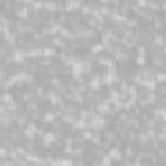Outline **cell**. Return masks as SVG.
Here are the masks:
<instances>
[{"mask_svg":"<svg viewBox=\"0 0 166 166\" xmlns=\"http://www.w3.org/2000/svg\"><path fill=\"white\" fill-rule=\"evenodd\" d=\"M39 108H40V104H39L35 99L26 101V109L29 110V112H34V110H38Z\"/></svg>","mask_w":166,"mask_h":166,"instance_id":"obj_1","label":"cell"},{"mask_svg":"<svg viewBox=\"0 0 166 166\" xmlns=\"http://www.w3.org/2000/svg\"><path fill=\"white\" fill-rule=\"evenodd\" d=\"M164 42H165V44H166V34H164Z\"/></svg>","mask_w":166,"mask_h":166,"instance_id":"obj_10","label":"cell"},{"mask_svg":"<svg viewBox=\"0 0 166 166\" xmlns=\"http://www.w3.org/2000/svg\"><path fill=\"white\" fill-rule=\"evenodd\" d=\"M118 138L122 140H126L127 139V130L126 129H122L121 131H118Z\"/></svg>","mask_w":166,"mask_h":166,"instance_id":"obj_9","label":"cell"},{"mask_svg":"<svg viewBox=\"0 0 166 166\" xmlns=\"http://www.w3.org/2000/svg\"><path fill=\"white\" fill-rule=\"evenodd\" d=\"M118 101H122V102H126V101H129L130 100V93H129V91H120L118 92V99H117Z\"/></svg>","mask_w":166,"mask_h":166,"instance_id":"obj_3","label":"cell"},{"mask_svg":"<svg viewBox=\"0 0 166 166\" xmlns=\"http://www.w3.org/2000/svg\"><path fill=\"white\" fill-rule=\"evenodd\" d=\"M117 120H120L122 122H126L129 120V113H127V110L123 109V110H120L117 114Z\"/></svg>","mask_w":166,"mask_h":166,"instance_id":"obj_5","label":"cell"},{"mask_svg":"<svg viewBox=\"0 0 166 166\" xmlns=\"http://www.w3.org/2000/svg\"><path fill=\"white\" fill-rule=\"evenodd\" d=\"M145 123H147L148 129H156V126H157V122H156V120L153 117H149L148 120L145 121Z\"/></svg>","mask_w":166,"mask_h":166,"instance_id":"obj_8","label":"cell"},{"mask_svg":"<svg viewBox=\"0 0 166 166\" xmlns=\"http://www.w3.org/2000/svg\"><path fill=\"white\" fill-rule=\"evenodd\" d=\"M126 26L127 27H136L138 26V16L127 17V19H126Z\"/></svg>","mask_w":166,"mask_h":166,"instance_id":"obj_4","label":"cell"},{"mask_svg":"<svg viewBox=\"0 0 166 166\" xmlns=\"http://www.w3.org/2000/svg\"><path fill=\"white\" fill-rule=\"evenodd\" d=\"M64 99L66 101H74L76 100V93L69 90V91H66V92H64Z\"/></svg>","mask_w":166,"mask_h":166,"instance_id":"obj_7","label":"cell"},{"mask_svg":"<svg viewBox=\"0 0 166 166\" xmlns=\"http://www.w3.org/2000/svg\"><path fill=\"white\" fill-rule=\"evenodd\" d=\"M100 19H99L97 17H95V16H91V18L88 19V22H87V25H88L90 27H92V29H97V26L100 25Z\"/></svg>","mask_w":166,"mask_h":166,"instance_id":"obj_2","label":"cell"},{"mask_svg":"<svg viewBox=\"0 0 166 166\" xmlns=\"http://www.w3.org/2000/svg\"><path fill=\"white\" fill-rule=\"evenodd\" d=\"M136 65H141V66H145L148 64V60H147V56H141V55H138L136 56Z\"/></svg>","mask_w":166,"mask_h":166,"instance_id":"obj_6","label":"cell"},{"mask_svg":"<svg viewBox=\"0 0 166 166\" xmlns=\"http://www.w3.org/2000/svg\"><path fill=\"white\" fill-rule=\"evenodd\" d=\"M164 49H165V53H166V44H165V47H164Z\"/></svg>","mask_w":166,"mask_h":166,"instance_id":"obj_11","label":"cell"}]
</instances>
